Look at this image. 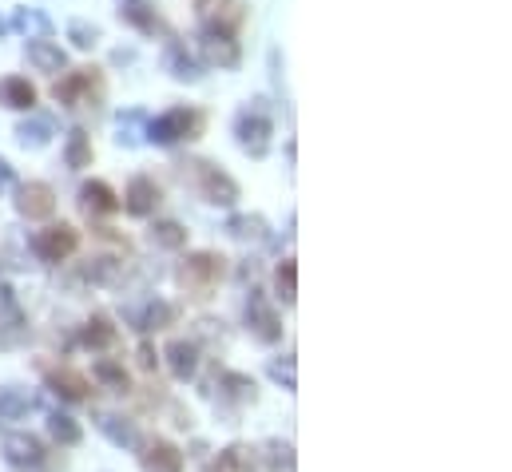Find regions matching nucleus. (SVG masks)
<instances>
[{
  "label": "nucleus",
  "instance_id": "nucleus-16",
  "mask_svg": "<svg viewBox=\"0 0 512 472\" xmlns=\"http://www.w3.org/2000/svg\"><path fill=\"white\" fill-rule=\"evenodd\" d=\"M139 465H143V472H183V453L171 441H151L139 453Z\"/></svg>",
  "mask_w": 512,
  "mask_h": 472
},
{
  "label": "nucleus",
  "instance_id": "nucleus-38",
  "mask_svg": "<svg viewBox=\"0 0 512 472\" xmlns=\"http://www.w3.org/2000/svg\"><path fill=\"white\" fill-rule=\"evenodd\" d=\"M12 187H16V171H12V163L0 155V195H4V191H12Z\"/></svg>",
  "mask_w": 512,
  "mask_h": 472
},
{
  "label": "nucleus",
  "instance_id": "nucleus-33",
  "mask_svg": "<svg viewBox=\"0 0 512 472\" xmlns=\"http://www.w3.org/2000/svg\"><path fill=\"white\" fill-rule=\"evenodd\" d=\"M68 40H72L76 48H96V44H100V28L88 24V20H72V24H68Z\"/></svg>",
  "mask_w": 512,
  "mask_h": 472
},
{
  "label": "nucleus",
  "instance_id": "nucleus-8",
  "mask_svg": "<svg viewBox=\"0 0 512 472\" xmlns=\"http://www.w3.org/2000/svg\"><path fill=\"white\" fill-rule=\"evenodd\" d=\"M159 199H163V191H159V183L151 179V175H131L128 191H124V199H120V207L128 211L131 219H151L155 215V207H159Z\"/></svg>",
  "mask_w": 512,
  "mask_h": 472
},
{
  "label": "nucleus",
  "instance_id": "nucleus-9",
  "mask_svg": "<svg viewBox=\"0 0 512 472\" xmlns=\"http://www.w3.org/2000/svg\"><path fill=\"white\" fill-rule=\"evenodd\" d=\"M247 326L262 346H274L282 342V318L274 314V306L262 298V290H251V302H247Z\"/></svg>",
  "mask_w": 512,
  "mask_h": 472
},
{
  "label": "nucleus",
  "instance_id": "nucleus-27",
  "mask_svg": "<svg viewBox=\"0 0 512 472\" xmlns=\"http://www.w3.org/2000/svg\"><path fill=\"white\" fill-rule=\"evenodd\" d=\"M151 242H155L159 250H183V246H187V227L175 223V219H159V223L151 227Z\"/></svg>",
  "mask_w": 512,
  "mask_h": 472
},
{
  "label": "nucleus",
  "instance_id": "nucleus-32",
  "mask_svg": "<svg viewBox=\"0 0 512 472\" xmlns=\"http://www.w3.org/2000/svg\"><path fill=\"white\" fill-rule=\"evenodd\" d=\"M262 449H266V465H270L274 472L294 469V449H290L286 441H266Z\"/></svg>",
  "mask_w": 512,
  "mask_h": 472
},
{
  "label": "nucleus",
  "instance_id": "nucleus-11",
  "mask_svg": "<svg viewBox=\"0 0 512 472\" xmlns=\"http://www.w3.org/2000/svg\"><path fill=\"white\" fill-rule=\"evenodd\" d=\"M92 88H96V68H76V72H64L60 76V84L52 88V96H56L60 108H80Z\"/></svg>",
  "mask_w": 512,
  "mask_h": 472
},
{
  "label": "nucleus",
  "instance_id": "nucleus-26",
  "mask_svg": "<svg viewBox=\"0 0 512 472\" xmlns=\"http://www.w3.org/2000/svg\"><path fill=\"white\" fill-rule=\"evenodd\" d=\"M227 235L239 238V242H262L266 238V219L262 215H231Z\"/></svg>",
  "mask_w": 512,
  "mask_h": 472
},
{
  "label": "nucleus",
  "instance_id": "nucleus-37",
  "mask_svg": "<svg viewBox=\"0 0 512 472\" xmlns=\"http://www.w3.org/2000/svg\"><path fill=\"white\" fill-rule=\"evenodd\" d=\"M219 381L227 385L231 397H239V401H255V381H251V377H243V373H223Z\"/></svg>",
  "mask_w": 512,
  "mask_h": 472
},
{
  "label": "nucleus",
  "instance_id": "nucleus-3",
  "mask_svg": "<svg viewBox=\"0 0 512 472\" xmlns=\"http://www.w3.org/2000/svg\"><path fill=\"white\" fill-rule=\"evenodd\" d=\"M203 131V116L195 108H171L163 116L147 119V139L159 147H175L183 139H195Z\"/></svg>",
  "mask_w": 512,
  "mask_h": 472
},
{
  "label": "nucleus",
  "instance_id": "nucleus-13",
  "mask_svg": "<svg viewBox=\"0 0 512 472\" xmlns=\"http://www.w3.org/2000/svg\"><path fill=\"white\" fill-rule=\"evenodd\" d=\"M28 64L44 76H64L68 72V52L60 48V40H28Z\"/></svg>",
  "mask_w": 512,
  "mask_h": 472
},
{
  "label": "nucleus",
  "instance_id": "nucleus-22",
  "mask_svg": "<svg viewBox=\"0 0 512 472\" xmlns=\"http://www.w3.org/2000/svg\"><path fill=\"white\" fill-rule=\"evenodd\" d=\"M12 28H16V32H24L28 40H48V36H52V20H48L40 8H16Z\"/></svg>",
  "mask_w": 512,
  "mask_h": 472
},
{
  "label": "nucleus",
  "instance_id": "nucleus-2",
  "mask_svg": "<svg viewBox=\"0 0 512 472\" xmlns=\"http://www.w3.org/2000/svg\"><path fill=\"white\" fill-rule=\"evenodd\" d=\"M191 179H195L199 195H203L211 207H235V203L243 199V187H239L223 167H215V163H207V159H195V163H191Z\"/></svg>",
  "mask_w": 512,
  "mask_h": 472
},
{
  "label": "nucleus",
  "instance_id": "nucleus-17",
  "mask_svg": "<svg viewBox=\"0 0 512 472\" xmlns=\"http://www.w3.org/2000/svg\"><path fill=\"white\" fill-rule=\"evenodd\" d=\"M0 108H8V112H32L36 108V88L24 76H4L0 80Z\"/></svg>",
  "mask_w": 512,
  "mask_h": 472
},
{
  "label": "nucleus",
  "instance_id": "nucleus-40",
  "mask_svg": "<svg viewBox=\"0 0 512 472\" xmlns=\"http://www.w3.org/2000/svg\"><path fill=\"white\" fill-rule=\"evenodd\" d=\"M147 4H151V0H120V12H124V8H147Z\"/></svg>",
  "mask_w": 512,
  "mask_h": 472
},
{
  "label": "nucleus",
  "instance_id": "nucleus-15",
  "mask_svg": "<svg viewBox=\"0 0 512 472\" xmlns=\"http://www.w3.org/2000/svg\"><path fill=\"white\" fill-rule=\"evenodd\" d=\"M48 389H52L56 397H64V401H88V393H92L88 377L76 373V369H68V365L48 369Z\"/></svg>",
  "mask_w": 512,
  "mask_h": 472
},
{
  "label": "nucleus",
  "instance_id": "nucleus-29",
  "mask_svg": "<svg viewBox=\"0 0 512 472\" xmlns=\"http://www.w3.org/2000/svg\"><path fill=\"white\" fill-rule=\"evenodd\" d=\"M16 139H20V147H48L52 143V123L48 119H24L16 127Z\"/></svg>",
  "mask_w": 512,
  "mask_h": 472
},
{
  "label": "nucleus",
  "instance_id": "nucleus-30",
  "mask_svg": "<svg viewBox=\"0 0 512 472\" xmlns=\"http://www.w3.org/2000/svg\"><path fill=\"white\" fill-rule=\"evenodd\" d=\"M274 290H278V298H282L286 306L298 298V266H294V258L278 262V270H274Z\"/></svg>",
  "mask_w": 512,
  "mask_h": 472
},
{
  "label": "nucleus",
  "instance_id": "nucleus-23",
  "mask_svg": "<svg viewBox=\"0 0 512 472\" xmlns=\"http://www.w3.org/2000/svg\"><path fill=\"white\" fill-rule=\"evenodd\" d=\"M167 72H171L179 84H195V80L203 76V72H199V60H195L183 44H171V48H167Z\"/></svg>",
  "mask_w": 512,
  "mask_h": 472
},
{
  "label": "nucleus",
  "instance_id": "nucleus-28",
  "mask_svg": "<svg viewBox=\"0 0 512 472\" xmlns=\"http://www.w3.org/2000/svg\"><path fill=\"white\" fill-rule=\"evenodd\" d=\"M92 373H96V381L100 385H108V389H116V393H128V369L120 365V361H112V357H100L96 365H92Z\"/></svg>",
  "mask_w": 512,
  "mask_h": 472
},
{
  "label": "nucleus",
  "instance_id": "nucleus-39",
  "mask_svg": "<svg viewBox=\"0 0 512 472\" xmlns=\"http://www.w3.org/2000/svg\"><path fill=\"white\" fill-rule=\"evenodd\" d=\"M139 365L143 369H155V350L151 346H139Z\"/></svg>",
  "mask_w": 512,
  "mask_h": 472
},
{
  "label": "nucleus",
  "instance_id": "nucleus-25",
  "mask_svg": "<svg viewBox=\"0 0 512 472\" xmlns=\"http://www.w3.org/2000/svg\"><path fill=\"white\" fill-rule=\"evenodd\" d=\"M32 405H36V401H32L24 389H12V385L0 389V421H20V417L32 413Z\"/></svg>",
  "mask_w": 512,
  "mask_h": 472
},
{
  "label": "nucleus",
  "instance_id": "nucleus-36",
  "mask_svg": "<svg viewBox=\"0 0 512 472\" xmlns=\"http://www.w3.org/2000/svg\"><path fill=\"white\" fill-rule=\"evenodd\" d=\"M120 16H124V20H128L131 28H139V32H155V28H163V24H159V16H155V8H151V4H147V8H124V12H120Z\"/></svg>",
  "mask_w": 512,
  "mask_h": 472
},
{
  "label": "nucleus",
  "instance_id": "nucleus-19",
  "mask_svg": "<svg viewBox=\"0 0 512 472\" xmlns=\"http://www.w3.org/2000/svg\"><path fill=\"white\" fill-rule=\"evenodd\" d=\"M96 429L112 441V445H120V449H135L139 445V433H135V425H131L128 417H116V413H96Z\"/></svg>",
  "mask_w": 512,
  "mask_h": 472
},
{
  "label": "nucleus",
  "instance_id": "nucleus-21",
  "mask_svg": "<svg viewBox=\"0 0 512 472\" xmlns=\"http://www.w3.org/2000/svg\"><path fill=\"white\" fill-rule=\"evenodd\" d=\"M64 163H68L72 171L92 167V135H88L84 127H72V131H68V139H64Z\"/></svg>",
  "mask_w": 512,
  "mask_h": 472
},
{
  "label": "nucleus",
  "instance_id": "nucleus-12",
  "mask_svg": "<svg viewBox=\"0 0 512 472\" xmlns=\"http://www.w3.org/2000/svg\"><path fill=\"white\" fill-rule=\"evenodd\" d=\"M44 445L32 437V433H8L4 437V461L16 465V469H40L44 465Z\"/></svg>",
  "mask_w": 512,
  "mask_h": 472
},
{
  "label": "nucleus",
  "instance_id": "nucleus-24",
  "mask_svg": "<svg viewBox=\"0 0 512 472\" xmlns=\"http://www.w3.org/2000/svg\"><path fill=\"white\" fill-rule=\"evenodd\" d=\"M175 322H179V306L175 302H163V298L147 302L143 314H139V330H167Z\"/></svg>",
  "mask_w": 512,
  "mask_h": 472
},
{
  "label": "nucleus",
  "instance_id": "nucleus-4",
  "mask_svg": "<svg viewBox=\"0 0 512 472\" xmlns=\"http://www.w3.org/2000/svg\"><path fill=\"white\" fill-rule=\"evenodd\" d=\"M12 207H16V215L28 219V223L52 219V215H56V191H52V183H44V179L16 183V187H12Z\"/></svg>",
  "mask_w": 512,
  "mask_h": 472
},
{
  "label": "nucleus",
  "instance_id": "nucleus-10",
  "mask_svg": "<svg viewBox=\"0 0 512 472\" xmlns=\"http://www.w3.org/2000/svg\"><path fill=\"white\" fill-rule=\"evenodd\" d=\"M203 28H223V32H239V24L247 20V4L243 0H195Z\"/></svg>",
  "mask_w": 512,
  "mask_h": 472
},
{
  "label": "nucleus",
  "instance_id": "nucleus-35",
  "mask_svg": "<svg viewBox=\"0 0 512 472\" xmlns=\"http://www.w3.org/2000/svg\"><path fill=\"white\" fill-rule=\"evenodd\" d=\"M270 377L286 389V393H294L298 389V373H294V357H274L270 361Z\"/></svg>",
  "mask_w": 512,
  "mask_h": 472
},
{
  "label": "nucleus",
  "instance_id": "nucleus-1",
  "mask_svg": "<svg viewBox=\"0 0 512 472\" xmlns=\"http://www.w3.org/2000/svg\"><path fill=\"white\" fill-rule=\"evenodd\" d=\"M223 278H227V258L215 254V250H195L179 266V282L191 298H211Z\"/></svg>",
  "mask_w": 512,
  "mask_h": 472
},
{
  "label": "nucleus",
  "instance_id": "nucleus-34",
  "mask_svg": "<svg viewBox=\"0 0 512 472\" xmlns=\"http://www.w3.org/2000/svg\"><path fill=\"white\" fill-rule=\"evenodd\" d=\"M84 278H92V282H116L120 278V262L116 258H92L84 266Z\"/></svg>",
  "mask_w": 512,
  "mask_h": 472
},
{
  "label": "nucleus",
  "instance_id": "nucleus-20",
  "mask_svg": "<svg viewBox=\"0 0 512 472\" xmlns=\"http://www.w3.org/2000/svg\"><path fill=\"white\" fill-rule=\"evenodd\" d=\"M120 342V330L108 322V318H88L84 322V330H80V346H88V350H112Z\"/></svg>",
  "mask_w": 512,
  "mask_h": 472
},
{
  "label": "nucleus",
  "instance_id": "nucleus-6",
  "mask_svg": "<svg viewBox=\"0 0 512 472\" xmlns=\"http://www.w3.org/2000/svg\"><path fill=\"white\" fill-rule=\"evenodd\" d=\"M195 44H199L203 64H211V68H219V72L239 68V60H243V48H239L235 32H223V28H203Z\"/></svg>",
  "mask_w": 512,
  "mask_h": 472
},
{
  "label": "nucleus",
  "instance_id": "nucleus-18",
  "mask_svg": "<svg viewBox=\"0 0 512 472\" xmlns=\"http://www.w3.org/2000/svg\"><path fill=\"white\" fill-rule=\"evenodd\" d=\"M163 357H167V369H171L179 381H187V377L199 373V346L187 342V338H175V342L163 350Z\"/></svg>",
  "mask_w": 512,
  "mask_h": 472
},
{
  "label": "nucleus",
  "instance_id": "nucleus-7",
  "mask_svg": "<svg viewBox=\"0 0 512 472\" xmlns=\"http://www.w3.org/2000/svg\"><path fill=\"white\" fill-rule=\"evenodd\" d=\"M270 135H274V123H270V116L262 108H243L235 116V139H239V147L247 155L262 159L270 151Z\"/></svg>",
  "mask_w": 512,
  "mask_h": 472
},
{
  "label": "nucleus",
  "instance_id": "nucleus-5",
  "mask_svg": "<svg viewBox=\"0 0 512 472\" xmlns=\"http://www.w3.org/2000/svg\"><path fill=\"white\" fill-rule=\"evenodd\" d=\"M28 242H32V250H36L40 262H52L56 266V262H68L80 250V231L72 223H52V227L36 231Z\"/></svg>",
  "mask_w": 512,
  "mask_h": 472
},
{
  "label": "nucleus",
  "instance_id": "nucleus-31",
  "mask_svg": "<svg viewBox=\"0 0 512 472\" xmlns=\"http://www.w3.org/2000/svg\"><path fill=\"white\" fill-rule=\"evenodd\" d=\"M48 433H52V441H60V445H80V437H84V429H80L68 413H52V417H48Z\"/></svg>",
  "mask_w": 512,
  "mask_h": 472
},
{
  "label": "nucleus",
  "instance_id": "nucleus-14",
  "mask_svg": "<svg viewBox=\"0 0 512 472\" xmlns=\"http://www.w3.org/2000/svg\"><path fill=\"white\" fill-rule=\"evenodd\" d=\"M80 211L92 215V219H100V215H116V211H120V195H116L104 179H92V183L80 187Z\"/></svg>",
  "mask_w": 512,
  "mask_h": 472
}]
</instances>
